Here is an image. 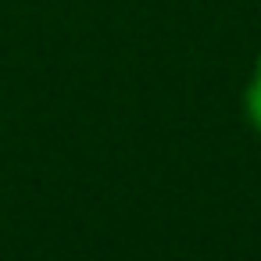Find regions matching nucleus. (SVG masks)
<instances>
[{"instance_id": "obj_1", "label": "nucleus", "mask_w": 261, "mask_h": 261, "mask_svg": "<svg viewBox=\"0 0 261 261\" xmlns=\"http://www.w3.org/2000/svg\"><path fill=\"white\" fill-rule=\"evenodd\" d=\"M243 111H247V122L254 125V133L261 136V54L254 61V75H250L247 93H243Z\"/></svg>"}]
</instances>
